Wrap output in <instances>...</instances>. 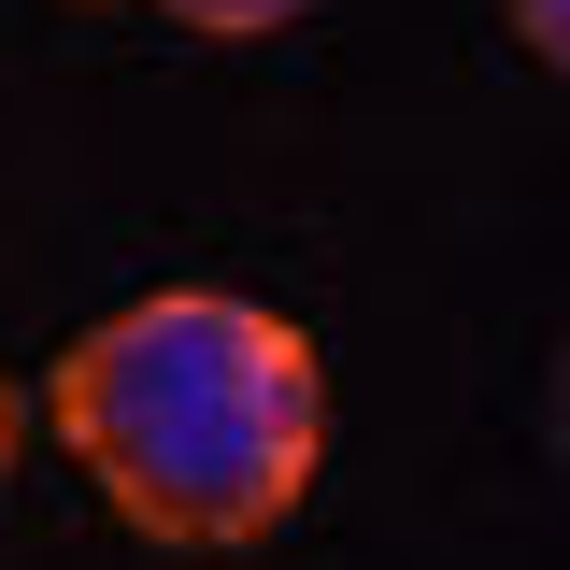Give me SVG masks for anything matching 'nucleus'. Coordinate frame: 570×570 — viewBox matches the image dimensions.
Instances as JSON below:
<instances>
[{"instance_id": "4", "label": "nucleus", "mask_w": 570, "mask_h": 570, "mask_svg": "<svg viewBox=\"0 0 570 570\" xmlns=\"http://www.w3.org/2000/svg\"><path fill=\"white\" fill-rule=\"evenodd\" d=\"M542 442H557V471H570V343H557V385H542Z\"/></svg>"}, {"instance_id": "1", "label": "nucleus", "mask_w": 570, "mask_h": 570, "mask_svg": "<svg viewBox=\"0 0 570 570\" xmlns=\"http://www.w3.org/2000/svg\"><path fill=\"white\" fill-rule=\"evenodd\" d=\"M58 442L86 485L171 557H243L314 499L328 456V371L272 299L157 285L58 356Z\"/></svg>"}, {"instance_id": "5", "label": "nucleus", "mask_w": 570, "mask_h": 570, "mask_svg": "<svg viewBox=\"0 0 570 570\" xmlns=\"http://www.w3.org/2000/svg\"><path fill=\"white\" fill-rule=\"evenodd\" d=\"M14 442H29V385L0 371V471H14Z\"/></svg>"}, {"instance_id": "3", "label": "nucleus", "mask_w": 570, "mask_h": 570, "mask_svg": "<svg viewBox=\"0 0 570 570\" xmlns=\"http://www.w3.org/2000/svg\"><path fill=\"white\" fill-rule=\"evenodd\" d=\"M513 43H528L542 71H570V0H513Z\"/></svg>"}, {"instance_id": "2", "label": "nucleus", "mask_w": 570, "mask_h": 570, "mask_svg": "<svg viewBox=\"0 0 570 570\" xmlns=\"http://www.w3.org/2000/svg\"><path fill=\"white\" fill-rule=\"evenodd\" d=\"M142 14H171V29H200V43H272V29H299L314 0H142Z\"/></svg>"}]
</instances>
